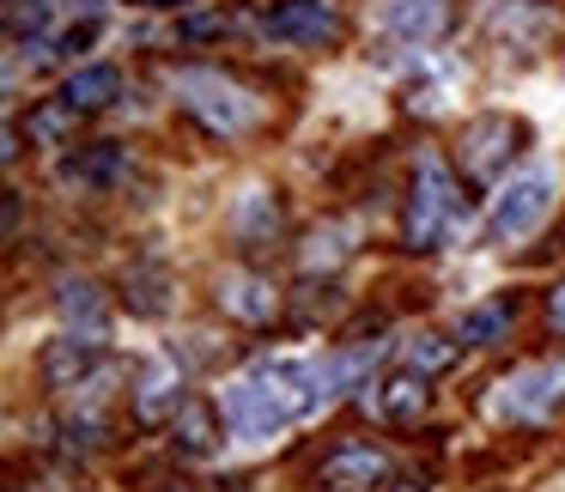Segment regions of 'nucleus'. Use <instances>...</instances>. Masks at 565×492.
I'll return each instance as SVG.
<instances>
[{
	"label": "nucleus",
	"mask_w": 565,
	"mask_h": 492,
	"mask_svg": "<svg viewBox=\"0 0 565 492\" xmlns=\"http://www.w3.org/2000/svg\"><path fill=\"white\" fill-rule=\"evenodd\" d=\"M98 38V19H86V25H74V31H62V55H79L86 43Z\"/></svg>",
	"instance_id": "obj_26"
},
{
	"label": "nucleus",
	"mask_w": 565,
	"mask_h": 492,
	"mask_svg": "<svg viewBox=\"0 0 565 492\" xmlns=\"http://www.w3.org/2000/svg\"><path fill=\"white\" fill-rule=\"evenodd\" d=\"M213 31H225V19H189L183 38H213Z\"/></svg>",
	"instance_id": "obj_28"
},
{
	"label": "nucleus",
	"mask_w": 565,
	"mask_h": 492,
	"mask_svg": "<svg viewBox=\"0 0 565 492\" xmlns=\"http://www.w3.org/2000/svg\"><path fill=\"white\" fill-rule=\"evenodd\" d=\"M395 492H426V474H402V480H395Z\"/></svg>",
	"instance_id": "obj_29"
},
{
	"label": "nucleus",
	"mask_w": 565,
	"mask_h": 492,
	"mask_svg": "<svg viewBox=\"0 0 565 492\" xmlns=\"http://www.w3.org/2000/svg\"><path fill=\"white\" fill-rule=\"evenodd\" d=\"M547 322L565 334V286H553V292H547Z\"/></svg>",
	"instance_id": "obj_27"
},
{
	"label": "nucleus",
	"mask_w": 565,
	"mask_h": 492,
	"mask_svg": "<svg viewBox=\"0 0 565 492\" xmlns=\"http://www.w3.org/2000/svg\"><path fill=\"white\" fill-rule=\"evenodd\" d=\"M213 298H220V310L232 322H268L274 310H280V292H274L262 274H220V286H213Z\"/></svg>",
	"instance_id": "obj_10"
},
{
	"label": "nucleus",
	"mask_w": 565,
	"mask_h": 492,
	"mask_svg": "<svg viewBox=\"0 0 565 492\" xmlns=\"http://www.w3.org/2000/svg\"><path fill=\"white\" fill-rule=\"evenodd\" d=\"M456 353H462V341H444V334H414V341H407V371H419V377H444V371L456 365Z\"/></svg>",
	"instance_id": "obj_23"
},
{
	"label": "nucleus",
	"mask_w": 565,
	"mask_h": 492,
	"mask_svg": "<svg viewBox=\"0 0 565 492\" xmlns=\"http://www.w3.org/2000/svg\"><path fill=\"white\" fill-rule=\"evenodd\" d=\"M140 7H189V0H140Z\"/></svg>",
	"instance_id": "obj_30"
},
{
	"label": "nucleus",
	"mask_w": 565,
	"mask_h": 492,
	"mask_svg": "<svg viewBox=\"0 0 565 492\" xmlns=\"http://www.w3.org/2000/svg\"><path fill=\"white\" fill-rule=\"evenodd\" d=\"M225 225H232V237L244 249H262L280 237V201L268 195V189H244V195L232 201V213H225Z\"/></svg>",
	"instance_id": "obj_14"
},
{
	"label": "nucleus",
	"mask_w": 565,
	"mask_h": 492,
	"mask_svg": "<svg viewBox=\"0 0 565 492\" xmlns=\"http://www.w3.org/2000/svg\"><path fill=\"white\" fill-rule=\"evenodd\" d=\"M171 280H164V268L159 261H135V268L122 274V298H128V310H140V317H164V304H171Z\"/></svg>",
	"instance_id": "obj_20"
},
{
	"label": "nucleus",
	"mask_w": 565,
	"mask_h": 492,
	"mask_svg": "<svg viewBox=\"0 0 565 492\" xmlns=\"http://www.w3.org/2000/svg\"><path fill=\"white\" fill-rule=\"evenodd\" d=\"M553 402H559V371H516L504 383V414L511 419H541Z\"/></svg>",
	"instance_id": "obj_18"
},
{
	"label": "nucleus",
	"mask_w": 565,
	"mask_h": 492,
	"mask_svg": "<svg viewBox=\"0 0 565 492\" xmlns=\"http://www.w3.org/2000/svg\"><path fill=\"white\" fill-rule=\"evenodd\" d=\"M462 220V183L450 177V164L438 152H419L414 159V183H407V207H402V244L431 256L456 237Z\"/></svg>",
	"instance_id": "obj_2"
},
{
	"label": "nucleus",
	"mask_w": 565,
	"mask_h": 492,
	"mask_svg": "<svg viewBox=\"0 0 565 492\" xmlns=\"http://www.w3.org/2000/svg\"><path fill=\"white\" fill-rule=\"evenodd\" d=\"M38 377H43V389H79V383H92L98 377V341H86V334L50 341L38 353Z\"/></svg>",
	"instance_id": "obj_9"
},
{
	"label": "nucleus",
	"mask_w": 565,
	"mask_h": 492,
	"mask_svg": "<svg viewBox=\"0 0 565 492\" xmlns=\"http://www.w3.org/2000/svg\"><path fill=\"white\" fill-rule=\"evenodd\" d=\"M116 98H122V74H116L110 62H86V67H74V74H67V86H62V104H74L79 116L110 110Z\"/></svg>",
	"instance_id": "obj_16"
},
{
	"label": "nucleus",
	"mask_w": 565,
	"mask_h": 492,
	"mask_svg": "<svg viewBox=\"0 0 565 492\" xmlns=\"http://www.w3.org/2000/svg\"><path fill=\"white\" fill-rule=\"evenodd\" d=\"M7 7H13V0H7Z\"/></svg>",
	"instance_id": "obj_31"
},
{
	"label": "nucleus",
	"mask_w": 565,
	"mask_h": 492,
	"mask_svg": "<svg viewBox=\"0 0 565 492\" xmlns=\"http://www.w3.org/2000/svg\"><path fill=\"white\" fill-rule=\"evenodd\" d=\"M262 31L274 43H292V50H317V43L341 38V13H334V0H274Z\"/></svg>",
	"instance_id": "obj_7"
},
{
	"label": "nucleus",
	"mask_w": 565,
	"mask_h": 492,
	"mask_svg": "<svg viewBox=\"0 0 565 492\" xmlns=\"http://www.w3.org/2000/svg\"><path fill=\"white\" fill-rule=\"evenodd\" d=\"M220 419L225 414L213 402H183V407H177V419H171V450L189 456V462L213 456V450H220Z\"/></svg>",
	"instance_id": "obj_15"
},
{
	"label": "nucleus",
	"mask_w": 565,
	"mask_h": 492,
	"mask_svg": "<svg viewBox=\"0 0 565 492\" xmlns=\"http://www.w3.org/2000/svg\"><path fill=\"white\" fill-rule=\"evenodd\" d=\"M523 140H529V128L516 122V116H504V110H492V116H475V122L462 128V140H456V159H462V177H468L475 189L499 183V177L516 164V152H523Z\"/></svg>",
	"instance_id": "obj_3"
},
{
	"label": "nucleus",
	"mask_w": 565,
	"mask_h": 492,
	"mask_svg": "<svg viewBox=\"0 0 565 492\" xmlns=\"http://www.w3.org/2000/svg\"><path fill=\"white\" fill-rule=\"evenodd\" d=\"M511 317H516L511 298H487V304H468V310H462V322H456V341H462V346H499L504 334H511Z\"/></svg>",
	"instance_id": "obj_19"
},
{
	"label": "nucleus",
	"mask_w": 565,
	"mask_h": 492,
	"mask_svg": "<svg viewBox=\"0 0 565 492\" xmlns=\"http://www.w3.org/2000/svg\"><path fill=\"white\" fill-rule=\"evenodd\" d=\"M177 104H183V116L201 122L207 135H244V128L256 122V104H249L237 86H225L220 74H183Z\"/></svg>",
	"instance_id": "obj_4"
},
{
	"label": "nucleus",
	"mask_w": 565,
	"mask_h": 492,
	"mask_svg": "<svg viewBox=\"0 0 565 492\" xmlns=\"http://www.w3.org/2000/svg\"><path fill=\"white\" fill-rule=\"evenodd\" d=\"M74 122H79V110L74 104H43V110H31V140H43V147H62L67 135H74Z\"/></svg>",
	"instance_id": "obj_24"
},
{
	"label": "nucleus",
	"mask_w": 565,
	"mask_h": 492,
	"mask_svg": "<svg viewBox=\"0 0 565 492\" xmlns=\"http://www.w3.org/2000/svg\"><path fill=\"white\" fill-rule=\"evenodd\" d=\"M383 480H390V456L365 438L334 443L317 462V492H383Z\"/></svg>",
	"instance_id": "obj_6"
},
{
	"label": "nucleus",
	"mask_w": 565,
	"mask_h": 492,
	"mask_svg": "<svg viewBox=\"0 0 565 492\" xmlns=\"http://www.w3.org/2000/svg\"><path fill=\"white\" fill-rule=\"evenodd\" d=\"M450 25V0H390V31L402 43H438Z\"/></svg>",
	"instance_id": "obj_17"
},
{
	"label": "nucleus",
	"mask_w": 565,
	"mask_h": 492,
	"mask_svg": "<svg viewBox=\"0 0 565 492\" xmlns=\"http://www.w3.org/2000/svg\"><path fill=\"white\" fill-rule=\"evenodd\" d=\"M353 225H317L310 232V244H305V268L317 274V268H341L347 256H353Z\"/></svg>",
	"instance_id": "obj_22"
},
{
	"label": "nucleus",
	"mask_w": 565,
	"mask_h": 492,
	"mask_svg": "<svg viewBox=\"0 0 565 492\" xmlns=\"http://www.w3.org/2000/svg\"><path fill=\"white\" fill-rule=\"evenodd\" d=\"M128 402H135V419L140 426H159V419H177V407L189 402L183 395V371H177V359H147L135 377V389H128Z\"/></svg>",
	"instance_id": "obj_8"
},
{
	"label": "nucleus",
	"mask_w": 565,
	"mask_h": 492,
	"mask_svg": "<svg viewBox=\"0 0 565 492\" xmlns=\"http://www.w3.org/2000/svg\"><path fill=\"white\" fill-rule=\"evenodd\" d=\"M547 207H553V171H523L516 183H504L499 201H492L487 237L492 244H516V237H529L547 220Z\"/></svg>",
	"instance_id": "obj_5"
},
{
	"label": "nucleus",
	"mask_w": 565,
	"mask_h": 492,
	"mask_svg": "<svg viewBox=\"0 0 565 492\" xmlns=\"http://www.w3.org/2000/svg\"><path fill=\"white\" fill-rule=\"evenodd\" d=\"M55 310H62L67 334H86V341H104L110 334V304L92 280H62L55 286Z\"/></svg>",
	"instance_id": "obj_11"
},
{
	"label": "nucleus",
	"mask_w": 565,
	"mask_h": 492,
	"mask_svg": "<svg viewBox=\"0 0 565 492\" xmlns=\"http://www.w3.org/2000/svg\"><path fill=\"white\" fill-rule=\"evenodd\" d=\"M62 438H67V450H98V438H104L98 407H86V414H67V419H62Z\"/></svg>",
	"instance_id": "obj_25"
},
{
	"label": "nucleus",
	"mask_w": 565,
	"mask_h": 492,
	"mask_svg": "<svg viewBox=\"0 0 565 492\" xmlns=\"http://www.w3.org/2000/svg\"><path fill=\"white\" fill-rule=\"evenodd\" d=\"M426 383L431 377H419V371H390V377L371 389V414L383 419V426H414L419 414H426Z\"/></svg>",
	"instance_id": "obj_12"
},
{
	"label": "nucleus",
	"mask_w": 565,
	"mask_h": 492,
	"mask_svg": "<svg viewBox=\"0 0 565 492\" xmlns=\"http://www.w3.org/2000/svg\"><path fill=\"white\" fill-rule=\"evenodd\" d=\"M371 365H377V341H371V346H347V353H329V359L317 365V377H322V395L334 402V395L359 389V377H365Z\"/></svg>",
	"instance_id": "obj_21"
},
{
	"label": "nucleus",
	"mask_w": 565,
	"mask_h": 492,
	"mask_svg": "<svg viewBox=\"0 0 565 492\" xmlns=\"http://www.w3.org/2000/svg\"><path fill=\"white\" fill-rule=\"evenodd\" d=\"M62 177L74 189H116L128 177V152L116 147V140H92V147H79L62 159Z\"/></svg>",
	"instance_id": "obj_13"
},
{
	"label": "nucleus",
	"mask_w": 565,
	"mask_h": 492,
	"mask_svg": "<svg viewBox=\"0 0 565 492\" xmlns=\"http://www.w3.org/2000/svg\"><path fill=\"white\" fill-rule=\"evenodd\" d=\"M329 402L322 395V377L310 359H262V365H249L244 377L225 383L220 395V414L225 426L237 431V438H274V431H286L292 419L317 414V407Z\"/></svg>",
	"instance_id": "obj_1"
}]
</instances>
